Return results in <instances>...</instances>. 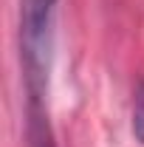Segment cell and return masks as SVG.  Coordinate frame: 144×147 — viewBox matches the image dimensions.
I'll return each instance as SVG.
<instances>
[{
    "label": "cell",
    "mask_w": 144,
    "mask_h": 147,
    "mask_svg": "<svg viewBox=\"0 0 144 147\" xmlns=\"http://www.w3.org/2000/svg\"><path fill=\"white\" fill-rule=\"evenodd\" d=\"M59 0H20V62L28 102H42L54 57V23Z\"/></svg>",
    "instance_id": "obj_1"
},
{
    "label": "cell",
    "mask_w": 144,
    "mask_h": 147,
    "mask_svg": "<svg viewBox=\"0 0 144 147\" xmlns=\"http://www.w3.org/2000/svg\"><path fill=\"white\" fill-rule=\"evenodd\" d=\"M28 147H57L42 102H28Z\"/></svg>",
    "instance_id": "obj_2"
},
{
    "label": "cell",
    "mask_w": 144,
    "mask_h": 147,
    "mask_svg": "<svg viewBox=\"0 0 144 147\" xmlns=\"http://www.w3.org/2000/svg\"><path fill=\"white\" fill-rule=\"evenodd\" d=\"M130 127H133V139L144 144V79L133 93V113H130Z\"/></svg>",
    "instance_id": "obj_3"
}]
</instances>
